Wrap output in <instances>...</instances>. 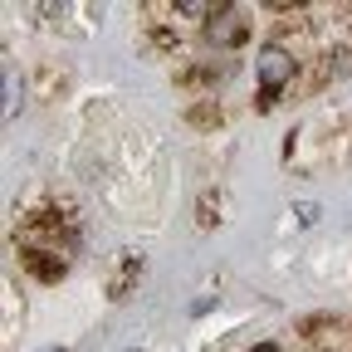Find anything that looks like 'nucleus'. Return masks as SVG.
<instances>
[{"label":"nucleus","mask_w":352,"mask_h":352,"mask_svg":"<svg viewBox=\"0 0 352 352\" xmlns=\"http://www.w3.org/2000/svg\"><path fill=\"white\" fill-rule=\"evenodd\" d=\"M254 69H259V108H274L279 94L294 83V54L284 50V44H264Z\"/></svg>","instance_id":"f257e3e1"},{"label":"nucleus","mask_w":352,"mask_h":352,"mask_svg":"<svg viewBox=\"0 0 352 352\" xmlns=\"http://www.w3.org/2000/svg\"><path fill=\"white\" fill-rule=\"evenodd\" d=\"M245 30H250V25L240 20V10H215V20H210V39L226 44V50L245 39Z\"/></svg>","instance_id":"f03ea898"},{"label":"nucleus","mask_w":352,"mask_h":352,"mask_svg":"<svg viewBox=\"0 0 352 352\" xmlns=\"http://www.w3.org/2000/svg\"><path fill=\"white\" fill-rule=\"evenodd\" d=\"M142 274V254H127L122 259V270H118V279H113V298H127V284Z\"/></svg>","instance_id":"7ed1b4c3"},{"label":"nucleus","mask_w":352,"mask_h":352,"mask_svg":"<svg viewBox=\"0 0 352 352\" xmlns=\"http://www.w3.org/2000/svg\"><path fill=\"white\" fill-rule=\"evenodd\" d=\"M20 113V83H15V69L6 64V122H15Z\"/></svg>","instance_id":"20e7f679"},{"label":"nucleus","mask_w":352,"mask_h":352,"mask_svg":"<svg viewBox=\"0 0 352 352\" xmlns=\"http://www.w3.org/2000/svg\"><path fill=\"white\" fill-rule=\"evenodd\" d=\"M298 220H303V226H314V220H318V206L303 201V206H298Z\"/></svg>","instance_id":"39448f33"},{"label":"nucleus","mask_w":352,"mask_h":352,"mask_svg":"<svg viewBox=\"0 0 352 352\" xmlns=\"http://www.w3.org/2000/svg\"><path fill=\"white\" fill-rule=\"evenodd\" d=\"M254 352H279V347H274V342H259V347H254Z\"/></svg>","instance_id":"423d86ee"},{"label":"nucleus","mask_w":352,"mask_h":352,"mask_svg":"<svg viewBox=\"0 0 352 352\" xmlns=\"http://www.w3.org/2000/svg\"><path fill=\"white\" fill-rule=\"evenodd\" d=\"M44 352H64V347H44Z\"/></svg>","instance_id":"0eeeda50"},{"label":"nucleus","mask_w":352,"mask_h":352,"mask_svg":"<svg viewBox=\"0 0 352 352\" xmlns=\"http://www.w3.org/2000/svg\"><path fill=\"white\" fill-rule=\"evenodd\" d=\"M132 352H142V347H132Z\"/></svg>","instance_id":"6e6552de"}]
</instances>
